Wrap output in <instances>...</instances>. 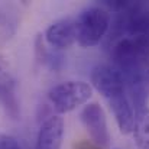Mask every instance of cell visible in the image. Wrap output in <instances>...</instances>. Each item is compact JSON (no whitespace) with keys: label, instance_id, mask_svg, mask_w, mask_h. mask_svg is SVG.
Returning <instances> with one entry per match:
<instances>
[{"label":"cell","instance_id":"1","mask_svg":"<svg viewBox=\"0 0 149 149\" xmlns=\"http://www.w3.org/2000/svg\"><path fill=\"white\" fill-rule=\"evenodd\" d=\"M110 55L113 67L123 75L125 84L143 80V70L149 59V41L145 36H123L117 39Z\"/></svg>","mask_w":149,"mask_h":149},{"label":"cell","instance_id":"2","mask_svg":"<svg viewBox=\"0 0 149 149\" xmlns=\"http://www.w3.org/2000/svg\"><path fill=\"white\" fill-rule=\"evenodd\" d=\"M110 29V13L101 6H90L80 12L74 20L75 41L83 48H91L101 42Z\"/></svg>","mask_w":149,"mask_h":149},{"label":"cell","instance_id":"3","mask_svg":"<svg viewBox=\"0 0 149 149\" xmlns=\"http://www.w3.org/2000/svg\"><path fill=\"white\" fill-rule=\"evenodd\" d=\"M93 96V87L86 81H64L48 91V99L58 114L72 111Z\"/></svg>","mask_w":149,"mask_h":149},{"label":"cell","instance_id":"4","mask_svg":"<svg viewBox=\"0 0 149 149\" xmlns=\"http://www.w3.org/2000/svg\"><path fill=\"white\" fill-rule=\"evenodd\" d=\"M81 122L88 132L91 141L99 148H107L110 143V133L107 129V119L99 103H88L80 113Z\"/></svg>","mask_w":149,"mask_h":149},{"label":"cell","instance_id":"5","mask_svg":"<svg viewBox=\"0 0 149 149\" xmlns=\"http://www.w3.org/2000/svg\"><path fill=\"white\" fill-rule=\"evenodd\" d=\"M91 84L106 100L126 91L123 75L107 64L96 65L91 71Z\"/></svg>","mask_w":149,"mask_h":149},{"label":"cell","instance_id":"6","mask_svg":"<svg viewBox=\"0 0 149 149\" xmlns=\"http://www.w3.org/2000/svg\"><path fill=\"white\" fill-rule=\"evenodd\" d=\"M64 139V119L51 114L41 123L35 149H61Z\"/></svg>","mask_w":149,"mask_h":149},{"label":"cell","instance_id":"7","mask_svg":"<svg viewBox=\"0 0 149 149\" xmlns=\"http://www.w3.org/2000/svg\"><path fill=\"white\" fill-rule=\"evenodd\" d=\"M45 39L54 49H67L75 42L74 20L59 19L51 23L45 32Z\"/></svg>","mask_w":149,"mask_h":149},{"label":"cell","instance_id":"8","mask_svg":"<svg viewBox=\"0 0 149 149\" xmlns=\"http://www.w3.org/2000/svg\"><path fill=\"white\" fill-rule=\"evenodd\" d=\"M107 101H109L110 109H111V111L114 114V119H116V123L119 126V130L123 135L132 133L133 126H135V111H133V107H132V104L129 101V97H127L126 91L122 93V94L113 96Z\"/></svg>","mask_w":149,"mask_h":149},{"label":"cell","instance_id":"9","mask_svg":"<svg viewBox=\"0 0 149 149\" xmlns=\"http://www.w3.org/2000/svg\"><path fill=\"white\" fill-rule=\"evenodd\" d=\"M132 133L139 148L149 149V107L141 109L136 111L135 126H133Z\"/></svg>","mask_w":149,"mask_h":149},{"label":"cell","instance_id":"10","mask_svg":"<svg viewBox=\"0 0 149 149\" xmlns=\"http://www.w3.org/2000/svg\"><path fill=\"white\" fill-rule=\"evenodd\" d=\"M15 93V78L4 55L0 54V97Z\"/></svg>","mask_w":149,"mask_h":149},{"label":"cell","instance_id":"11","mask_svg":"<svg viewBox=\"0 0 149 149\" xmlns=\"http://www.w3.org/2000/svg\"><path fill=\"white\" fill-rule=\"evenodd\" d=\"M44 62H47L52 70H59L64 65V56L59 55L58 52H47V56L44 59Z\"/></svg>","mask_w":149,"mask_h":149},{"label":"cell","instance_id":"12","mask_svg":"<svg viewBox=\"0 0 149 149\" xmlns=\"http://www.w3.org/2000/svg\"><path fill=\"white\" fill-rule=\"evenodd\" d=\"M0 149H22V148H20L19 142L13 136L0 133Z\"/></svg>","mask_w":149,"mask_h":149},{"label":"cell","instance_id":"13","mask_svg":"<svg viewBox=\"0 0 149 149\" xmlns=\"http://www.w3.org/2000/svg\"><path fill=\"white\" fill-rule=\"evenodd\" d=\"M75 149H101V148H99L97 145H94V143H91V142L83 141V142H80V143L75 145Z\"/></svg>","mask_w":149,"mask_h":149},{"label":"cell","instance_id":"14","mask_svg":"<svg viewBox=\"0 0 149 149\" xmlns=\"http://www.w3.org/2000/svg\"><path fill=\"white\" fill-rule=\"evenodd\" d=\"M143 80H145V84H146V87L149 90V59L146 62V65H145V70H143Z\"/></svg>","mask_w":149,"mask_h":149},{"label":"cell","instance_id":"15","mask_svg":"<svg viewBox=\"0 0 149 149\" xmlns=\"http://www.w3.org/2000/svg\"><path fill=\"white\" fill-rule=\"evenodd\" d=\"M145 38H146V39H148V41H149V33H148V35H146V36H145Z\"/></svg>","mask_w":149,"mask_h":149}]
</instances>
